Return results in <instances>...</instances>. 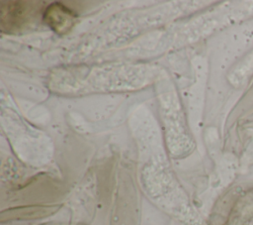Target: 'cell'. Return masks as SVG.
Returning <instances> with one entry per match:
<instances>
[{
  "label": "cell",
  "mask_w": 253,
  "mask_h": 225,
  "mask_svg": "<svg viewBox=\"0 0 253 225\" xmlns=\"http://www.w3.org/2000/svg\"><path fill=\"white\" fill-rule=\"evenodd\" d=\"M43 21L58 35L69 32L75 24L74 13L59 3L49 5L43 13Z\"/></svg>",
  "instance_id": "cell-1"
},
{
  "label": "cell",
  "mask_w": 253,
  "mask_h": 225,
  "mask_svg": "<svg viewBox=\"0 0 253 225\" xmlns=\"http://www.w3.org/2000/svg\"><path fill=\"white\" fill-rule=\"evenodd\" d=\"M14 5H8L7 11L2 10V24L8 23L9 28H19L20 24L27 21L31 8L29 5H19L18 2H13Z\"/></svg>",
  "instance_id": "cell-2"
}]
</instances>
